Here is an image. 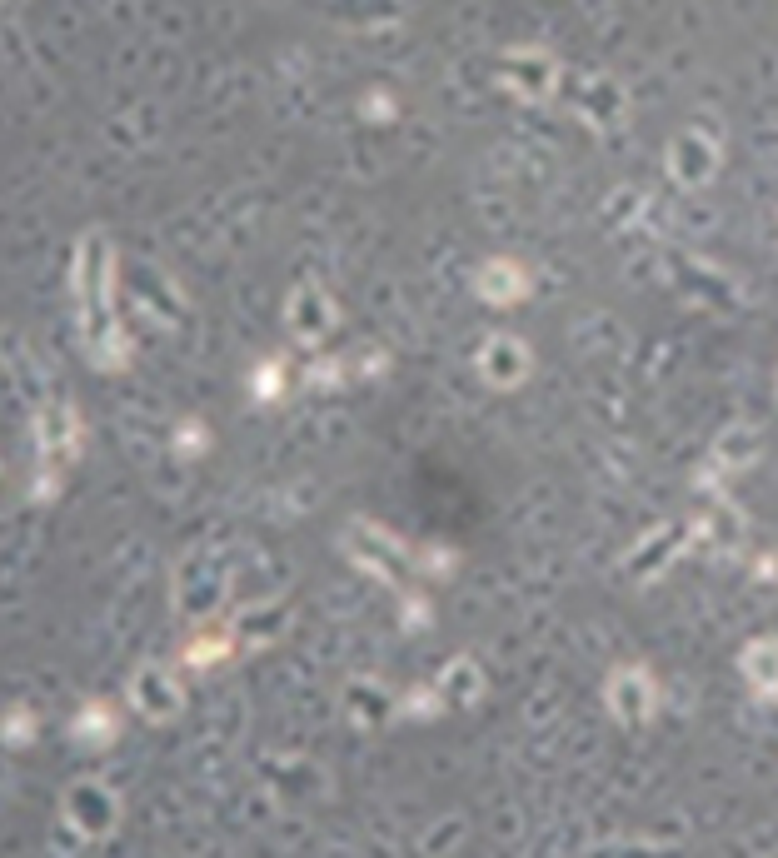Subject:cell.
Wrapping results in <instances>:
<instances>
[{
	"instance_id": "cell-1",
	"label": "cell",
	"mask_w": 778,
	"mask_h": 858,
	"mask_svg": "<svg viewBox=\"0 0 778 858\" xmlns=\"http://www.w3.org/2000/svg\"><path fill=\"white\" fill-rule=\"evenodd\" d=\"M604 699H609L619 724H649L654 709H659V684H654V674L644 664H624V669L609 674Z\"/></svg>"
},
{
	"instance_id": "cell-2",
	"label": "cell",
	"mask_w": 778,
	"mask_h": 858,
	"mask_svg": "<svg viewBox=\"0 0 778 858\" xmlns=\"http://www.w3.org/2000/svg\"><path fill=\"white\" fill-rule=\"evenodd\" d=\"M499 80L519 95V100H549L554 85H559V60L539 45H524V50H509L504 55V70Z\"/></svg>"
},
{
	"instance_id": "cell-3",
	"label": "cell",
	"mask_w": 778,
	"mask_h": 858,
	"mask_svg": "<svg viewBox=\"0 0 778 858\" xmlns=\"http://www.w3.org/2000/svg\"><path fill=\"white\" fill-rule=\"evenodd\" d=\"M529 365H534V355H529V345L514 340V335H494V340H484V350H479V375H484L494 390L524 385Z\"/></svg>"
},
{
	"instance_id": "cell-4",
	"label": "cell",
	"mask_w": 778,
	"mask_h": 858,
	"mask_svg": "<svg viewBox=\"0 0 778 858\" xmlns=\"http://www.w3.org/2000/svg\"><path fill=\"white\" fill-rule=\"evenodd\" d=\"M474 290H479L484 305H499V310H504V305H519V300L534 290V275H529L519 260L504 255V260H484V265H479Z\"/></svg>"
},
{
	"instance_id": "cell-5",
	"label": "cell",
	"mask_w": 778,
	"mask_h": 858,
	"mask_svg": "<svg viewBox=\"0 0 778 858\" xmlns=\"http://www.w3.org/2000/svg\"><path fill=\"white\" fill-rule=\"evenodd\" d=\"M669 165H674V175L684 185H709L714 170H719V145L709 135H699V130H684L674 140V150H669Z\"/></svg>"
},
{
	"instance_id": "cell-6",
	"label": "cell",
	"mask_w": 778,
	"mask_h": 858,
	"mask_svg": "<svg viewBox=\"0 0 778 858\" xmlns=\"http://www.w3.org/2000/svg\"><path fill=\"white\" fill-rule=\"evenodd\" d=\"M739 669H744V684L754 689V699L774 704L778 699V639H754L739 654Z\"/></svg>"
},
{
	"instance_id": "cell-7",
	"label": "cell",
	"mask_w": 778,
	"mask_h": 858,
	"mask_svg": "<svg viewBox=\"0 0 778 858\" xmlns=\"http://www.w3.org/2000/svg\"><path fill=\"white\" fill-rule=\"evenodd\" d=\"M75 739H115V714L105 704H85V714L75 719Z\"/></svg>"
},
{
	"instance_id": "cell-8",
	"label": "cell",
	"mask_w": 778,
	"mask_h": 858,
	"mask_svg": "<svg viewBox=\"0 0 778 858\" xmlns=\"http://www.w3.org/2000/svg\"><path fill=\"white\" fill-rule=\"evenodd\" d=\"M250 385H255V400H280V385H285V365L280 360H265L255 375H250Z\"/></svg>"
},
{
	"instance_id": "cell-9",
	"label": "cell",
	"mask_w": 778,
	"mask_h": 858,
	"mask_svg": "<svg viewBox=\"0 0 778 858\" xmlns=\"http://www.w3.org/2000/svg\"><path fill=\"white\" fill-rule=\"evenodd\" d=\"M205 449H210V434H205V425H200V420H185V425H180V434H175V454H185V459H190V454H205Z\"/></svg>"
},
{
	"instance_id": "cell-10",
	"label": "cell",
	"mask_w": 778,
	"mask_h": 858,
	"mask_svg": "<svg viewBox=\"0 0 778 858\" xmlns=\"http://www.w3.org/2000/svg\"><path fill=\"white\" fill-rule=\"evenodd\" d=\"M365 120H394V95H365Z\"/></svg>"
},
{
	"instance_id": "cell-11",
	"label": "cell",
	"mask_w": 778,
	"mask_h": 858,
	"mask_svg": "<svg viewBox=\"0 0 778 858\" xmlns=\"http://www.w3.org/2000/svg\"><path fill=\"white\" fill-rule=\"evenodd\" d=\"M754 574H759V579H778V559H774V554H764V559H759V569H754Z\"/></svg>"
}]
</instances>
